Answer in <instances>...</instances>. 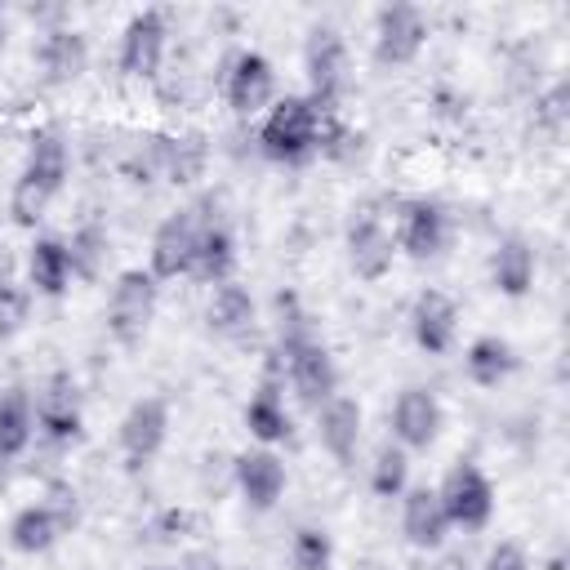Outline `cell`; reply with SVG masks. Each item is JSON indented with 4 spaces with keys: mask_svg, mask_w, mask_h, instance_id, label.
<instances>
[{
    "mask_svg": "<svg viewBox=\"0 0 570 570\" xmlns=\"http://www.w3.org/2000/svg\"><path fill=\"white\" fill-rule=\"evenodd\" d=\"M570 94H566V80H552L548 89L534 94V129H543L548 138H561L566 129V116H570Z\"/></svg>",
    "mask_w": 570,
    "mask_h": 570,
    "instance_id": "37",
    "label": "cell"
},
{
    "mask_svg": "<svg viewBox=\"0 0 570 570\" xmlns=\"http://www.w3.org/2000/svg\"><path fill=\"white\" fill-rule=\"evenodd\" d=\"M36 441V410H31V392L27 387H4L0 392V468L22 459Z\"/></svg>",
    "mask_w": 570,
    "mask_h": 570,
    "instance_id": "26",
    "label": "cell"
},
{
    "mask_svg": "<svg viewBox=\"0 0 570 570\" xmlns=\"http://www.w3.org/2000/svg\"><path fill=\"white\" fill-rule=\"evenodd\" d=\"M481 570H534V566H530V552H525L517 539H499V543L485 552Z\"/></svg>",
    "mask_w": 570,
    "mask_h": 570,
    "instance_id": "38",
    "label": "cell"
},
{
    "mask_svg": "<svg viewBox=\"0 0 570 570\" xmlns=\"http://www.w3.org/2000/svg\"><path fill=\"white\" fill-rule=\"evenodd\" d=\"M361 428H365V410L352 392H334L321 410H316V436L325 445V454L343 468L356 463V450H361Z\"/></svg>",
    "mask_w": 570,
    "mask_h": 570,
    "instance_id": "18",
    "label": "cell"
},
{
    "mask_svg": "<svg viewBox=\"0 0 570 570\" xmlns=\"http://www.w3.org/2000/svg\"><path fill=\"white\" fill-rule=\"evenodd\" d=\"M272 312H276V352L294 347V343H307V338H321L312 312L303 307V298H298L294 289H276Z\"/></svg>",
    "mask_w": 570,
    "mask_h": 570,
    "instance_id": "32",
    "label": "cell"
},
{
    "mask_svg": "<svg viewBox=\"0 0 570 570\" xmlns=\"http://www.w3.org/2000/svg\"><path fill=\"white\" fill-rule=\"evenodd\" d=\"M45 503L53 508V517H58L67 530L80 521V499H76L71 481H49V490H45Z\"/></svg>",
    "mask_w": 570,
    "mask_h": 570,
    "instance_id": "39",
    "label": "cell"
},
{
    "mask_svg": "<svg viewBox=\"0 0 570 570\" xmlns=\"http://www.w3.org/2000/svg\"><path fill=\"white\" fill-rule=\"evenodd\" d=\"M31 321V289L18 276H0V338L22 334Z\"/></svg>",
    "mask_w": 570,
    "mask_h": 570,
    "instance_id": "35",
    "label": "cell"
},
{
    "mask_svg": "<svg viewBox=\"0 0 570 570\" xmlns=\"http://www.w3.org/2000/svg\"><path fill=\"white\" fill-rule=\"evenodd\" d=\"M165 49H169V13L147 4V9L129 13V22L120 31L116 67L129 80H156L160 67H165Z\"/></svg>",
    "mask_w": 570,
    "mask_h": 570,
    "instance_id": "8",
    "label": "cell"
},
{
    "mask_svg": "<svg viewBox=\"0 0 570 570\" xmlns=\"http://www.w3.org/2000/svg\"><path fill=\"white\" fill-rule=\"evenodd\" d=\"M405 485H410V450H401V445L387 436V441L374 450V459H370V490H374L379 499H401Z\"/></svg>",
    "mask_w": 570,
    "mask_h": 570,
    "instance_id": "31",
    "label": "cell"
},
{
    "mask_svg": "<svg viewBox=\"0 0 570 570\" xmlns=\"http://www.w3.org/2000/svg\"><path fill=\"white\" fill-rule=\"evenodd\" d=\"M36 67H40V76L49 85L80 80L85 67H89V40H85V31L67 27V22L62 27H45L40 31V45H36Z\"/></svg>",
    "mask_w": 570,
    "mask_h": 570,
    "instance_id": "21",
    "label": "cell"
},
{
    "mask_svg": "<svg viewBox=\"0 0 570 570\" xmlns=\"http://www.w3.org/2000/svg\"><path fill=\"white\" fill-rule=\"evenodd\" d=\"M67 254H71V272L80 281H98L102 267H107V254H111V232L102 218H80L67 236Z\"/></svg>",
    "mask_w": 570,
    "mask_h": 570,
    "instance_id": "30",
    "label": "cell"
},
{
    "mask_svg": "<svg viewBox=\"0 0 570 570\" xmlns=\"http://www.w3.org/2000/svg\"><path fill=\"white\" fill-rule=\"evenodd\" d=\"M31 410H36V436L45 445L67 450L85 436V401H80V383L71 379V370H53L31 392Z\"/></svg>",
    "mask_w": 570,
    "mask_h": 570,
    "instance_id": "2",
    "label": "cell"
},
{
    "mask_svg": "<svg viewBox=\"0 0 570 570\" xmlns=\"http://www.w3.org/2000/svg\"><path fill=\"white\" fill-rule=\"evenodd\" d=\"M196 209H200V245H196L191 276L200 285H223L236 272V232L218 209L214 214H205V205H196Z\"/></svg>",
    "mask_w": 570,
    "mask_h": 570,
    "instance_id": "22",
    "label": "cell"
},
{
    "mask_svg": "<svg viewBox=\"0 0 570 570\" xmlns=\"http://www.w3.org/2000/svg\"><path fill=\"white\" fill-rule=\"evenodd\" d=\"M517 365H521V356L503 334H476L463 352V370L476 387H499L503 379L517 374Z\"/></svg>",
    "mask_w": 570,
    "mask_h": 570,
    "instance_id": "27",
    "label": "cell"
},
{
    "mask_svg": "<svg viewBox=\"0 0 570 570\" xmlns=\"http://www.w3.org/2000/svg\"><path fill=\"white\" fill-rule=\"evenodd\" d=\"M534 276H539V254L525 236L508 232L494 240L490 249V285L503 294V298H525L534 289Z\"/></svg>",
    "mask_w": 570,
    "mask_h": 570,
    "instance_id": "23",
    "label": "cell"
},
{
    "mask_svg": "<svg viewBox=\"0 0 570 570\" xmlns=\"http://www.w3.org/2000/svg\"><path fill=\"white\" fill-rule=\"evenodd\" d=\"M0 40H4V9H0Z\"/></svg>",
    "mask_w": 570,
    "mask_h": 570,
    "instance_id": "42",
    "label": "cell"
},
{
    "mask_svg": "<svg viewBox=\"0 0 570 570\" xmlns=\"http://www.w3.org/2000/svg\"><path fill=\"white\" fill-rule=\"evenodd\" d=\"M410 334H414L419 352L445 356L459 338V303L445 289H419L410 303Z\"/></svg>",
    "mask_w": 570,
    "mask_h": 570,
    "instance_id": "17",
    "label": "cell"
},
{
    "mask_svg": "<svg viewBox=\"0 0 570 570\" xmlns=\"http://www.w3.org/2000/svg\"><path fill=\"white\" fill-rule=\"evenodd\" d=\"M432 36V22L419 4H383L374 13V62L379 67H410Z\"/></svg>",
    "mask_w": 570,
    "mask_h": 570,
    "instance_id": "11",
    "label": "cell"
},
{
    "mask_svg": "<svg viewBox=\"0 0 570 570\" xmlns=\"http://www.w3.org/2000/svg\"><path fill=\"white\" fill-rule=\"evenodd\" d=\"M436 499H441V508H445V517H450V530L476 534V530H485L490 517H494V481H490L485 468L472 463V459H459V463L441 476Z\"/></svg>",
    "mask_w": 570,
    "mask_h": 570,
    "instance_id": "5",
    "label": "cell"
},
{
    "mask_svg": "<svg viewBox=\"0 0 570 570\" xmlns=\"http://www.w3.org/2000/svg\"><path fill=\"white\" fill-rule=\"evenodd\" d=\"M223 102L232 116H258L276 102V67L258 49H236L223 62Z\"/></svg>",
    "mask_w": 570,
    "mask_h": 570,
    "instance_id": "12",
    "label": "cell"
},
{
    "mask_svg": "<svg viewBox=\"0 0 570 570\" xmlns=\"http://www.w3.org/2000/svg\"><path fill=\"white\" fill-rule=\"evenodd\" d=\"M254 321H258V303H254V294L245 285H236V281L214 285V294L205 303V330L209 334H218V338H245L254 330Z\"/></svg>",
    "mask_w": 570,
    "mask_h": 570,
    "instance_id": "25",
    "label": "cell"
},
{
    "mask_svg": "<svg viewBox=\"0 0 570 570\" xmlns=\"http://www.w3.org/2000/svg\"><path fill=\"white\" fill-rule=\"evenodd\" d=\"M303 71H307V98L321 111H338V98L347 89V40H343V31L334 22L307 27Z\"/></svg>",
    "mask_w": 570,
    "mask_h": 570,
    "instance_id": "4",
    "label": "cell"
},
{
    "mask_svg": "<svg viewBox=\"0 0 570 570\" xmlns=\"http://www.w3.org/2000/svg\"><path fill=\"white\" fill-rule=\"evenodd\" d=\"M187 530H191V512L187 508H165L151 521V539L156 543H178V539H187Z\"/></svg>",
    "mask_w": 570,
    "mask_h": 570,
    "instance_id": "40",
    "label": "cell"
},
{
    "mask_svg": "<svg viewBox=\"0 0 570 570\" xmlns=\"http://www.w3.org/2000/svg\"><path fill=\"white\" fill-rule=\"evenodd\" d=\"M401 534L410 548L436 552L450 539V517L436 499V485H405L401 494Z\"/></svg>",
    "mask_w": 570,
    "mask_h": 570,
    "instance_id": "20",
    "label": "cell"
},
{
    "mask_svg": "<svg viewBox=\"0 0 570 570\" xmlns=\"http://www.w3.org/2000/svg\"><path fill=\"white\" fill-rule=\"evenodd\" d=\"M321 120L325 111L307 94H285L263 111L254 142L276 165H307L321 147Z\"/></svg>",
    "mask_w": 570,
    "mask_h": 570,
    "instance_id": "1",
    "label": "cell"
},
{
    "mask_svg": "<svg viewBox=\"0 0 570 570\" xmlns=\"http://www.w3.org/2000/svg\"><path fill=\"white\" fill-rule=\"evenodd\" d=\"M281 392H285V374H281V356L272 352L263 383H258L254 396L245 401V428H249V436H254L258 445H267V450L294 441V419H289Z\"/></svg>",
    "mask_w": 570,
    "mask_h": 570,
    "instance_id": "14",
    "label": "cell"
},
{
    "mask_svg": "<svg viewBox=\"0 0 570 570\" xmlns=\"http://www.w3.org/2000/svg\"><path fill=\"white\" fill-rule=\"evenodd\" d=\"M67 534V525L53 517V508L40 499V503H27L9 517V548L22 552V557H40L49 552L58 539Z\"/></svg>",
    "mask_w": 570,
    "mask_h": 570,
    "instance_id": "29",
    "label": "cell"
},
{
    "mask_svg": "<svg viewBox=\"0 0 570 570\" xmlns=\"http://www.w3.org/2000/svg\"><path fill=\"white\" fill-rule=\"evenodd\" d=\"M343 249H347V267L361 281H383L396 263V236L387 227V218L379 214V205H356L343 232Z\"/></svg>",
    "mask_w": 570,
    "mask_h": 570,
    "instance_id": "7",
    "label": "cell"
},
{
    "mask_svg": "<svg viewBox=\"0 0 570 570\" xmlns=\"http://www.w3.org/2000/svg\"><path fill=\"white\" fill-rule=\"evenodd\" d=\"M232 485L240 490V499L254 508V512H272L289 485V472H285V459L267 445H249L232 459Z\"/></svg>",
    "mask_w": 570,
    "mask_h": 570,
    "instance_id": "16",
    "label": "cell"
},
{
    "mask_svg": "<svg viewBox=\"0 0 570 570\" xmlns=\"http://www.w3.org/2000/svg\"><path fill=\"white\" fill-rule=\"evenodd\" d=\"M178 570H223V566H218L214 552H187V557L178 561Z\"/></svg>",
    "mask_w": 570,
    "mask_h": 570,
    "instance_id": "41",
    "label": "cell"
},
{
    "mask_svg": "<svg viewBox=\"0 0 570 570\" xmlns=\"http://www.w3.org/2000/svg\"><path fill=\"white\" fill-rule=\"evenodd\" d=\"M49 205H53V196L49 191H40L31 178H13V187H9V218H13V227H36L45 214H49Z\"/></svg>",
    "mask_w": 570,
    "mask_h": 570,
    "instance_id": "36",
    "label": "cell"
},
{
    "mask_svg": "<svg viewBox=\"0 0 570 570\" xmlns=\"http://www.w3.org/2000/svg\"><path fill=\"white\" fill-rule=\"evenodd\" d=\"M71 254L62 236H36L27 245V289L45 298H62L71 285Z\"/></svg>",
    "mask_w": 570,
    "mask_h": 570,
    "instance_id": "24",
    "label": "cell"
},
{
    "mask_svg": "<svg viewBox=\"0 0 570 570\" xmlns=\"http://www.w3.org/2000/svg\"><path fill=\"white\" fill-rule=\"evenodd\" d=\"M156 303H160V281L147 267L116 272L111 294H107V330H111V338L120 347L142 343V334H147V325L156 316Z\"/></svg>",
    "mask_w": 570,
    "mask_h": 570,
    "instance_id": "3",
    "label": "cell"
},
{
    "mask_svg": "<svg viewBox=\"0 0 570 570\" xmlns=\"http://www.w3.org/2000/svg\"><path fill=\"white\" fill-rule=\"evenodd\" d=\"M116 441H120V459L129 472H142L169 441V401L165 396H138L125 414H120V428H116Z\"/></svg>",
    "mask_w": 570,
    "mask_h": 570,
    "instance_id": "13",
    "label": "cell"
},
{
    "mask_svg": "<svg viewBox=\"0 0 570 570\" xmlns=\"http://www.w3.org/2000/svg\"><path fill=\"white\" fill-rule=\"evenodd\" d=\"M205 169H209V134H200V129L165 134V169H160L165 183L191 187L205 178Z\"/></svg>",
    "mask_w": 570,
    "mask_h": 570,
    "instance_id": "28",
    "label": "cell"
},
{
    "mask_svg": "<svg viewBox=\"0 0 570 570\" xmlns=\"http://www.w3.org/2000/svg\"><path fill=\"white\" fill-rule=\"evenodd\" d=\"M22 178H31L40 191L58 196L71 178V147L67 134L58 125H36L27 138V160H22Z\"/></svg>",
    "mask_w": 570,
    "mask_h": 570,
    "instance_id": "19",
    "label": "cell"
},
{
    "mask_svg": "<svg viewBox=\"0 0 570 570\" xmlns=\"http://www.w3.org/2000/svg\"><path fill=\"white\" fill-rule=\"evenodd\" d=\"M196 245H200V209H196V205H183V209L165 214V218H160V227L151 232L147 272H151L156 281H178V276H191Z\"/></svg>",
    "mask_w": 570,
    "mask_h": 570,
    "instance_id": "10",
    "label": "cell"
},
{
    "mask_svg": "<svg viewBox=\"0 0 570 570\" xmlns=\"http://www.w3.org/2000/svg\"><path fill=\"white\" fill-rule=\"evenodd\" d=\"M289 570H334V539L321 525H298L289 539Z\"/></svg>",
    "mask_w": 570,
    "mask_h": 570,
    "instance_id": "34",
    "label": "cell"
},
{
    "mask_svg": "<svg viewBox=\"0 0 570 570\" xmlns=\"http://www.w3.org/2000/svg\"><path fill=\"white\" fill-rule=\"evenodd\" d=\"M160 169H165V134H138L129 147H125V156H120V174L129 178V183H156L160 178Z\"/></svg>",
    "mask_w": 570,
    "mask_h": 570,
    "instance_id": "33",
    "label": "cell"
},
{
    "mask_svg": "<svg viewBox=\"0 0 570 570\" xmlns=\"http://www.w3.org/2000/svg\"><path fill=\"white\" fill-rule=\"evenodd\" d=\"M387 428H392V441L401 450H432L436 436H441V428H445V410H441L436 392H428V387H401L396 401H392Z\"/></svg>",
    "mask_w": 570,
    "mask_h": 570,
    "instance_id": "15",
    "label": "cell"
},
{
    "mask_svg": "<svg viewBox=\"0 0 570 570\" xmlns=\"http://www.w3.org/2000/svg\"><path fill=\"white\" fill-rule=\"evenodd\" d=\"M147 570H178V566H147Z\"/></svg>",
    "mask_w": 570,
    "mask_h": 570,
    "instance_id": "43",
    "label": "cell"
},
{
    "mask_svg": "<svg viewBox=\"0 0 570 570\" xmlns=\"http://www.w3.org/2000/svg\"><path fill=\"white\" fill-rule=\"evenodd\" d=\"M450 209L436 200V196H405L396 200V254H410L414 263H428V258H441L445 245H450Z\"/></svg>",
    "mask_w": 570,
    "mask_h": 570,
    "instance_id": "6",
    "label": "cell"
},
{
    "mask_svg": "<svg viewBox=\"0 0 570 570\" xmlns=\"http://www.w3.org/2000/svg\"><path fill=\"white\" fill-rule=\"evenodd\" d=\"M281 356V374L289 383V392L298 396L303 410H321L334 392H338V365H334V352L325 347V338H307V343H294Z\"/></svg>",
    "mask_w": 570,
    "mask_h": 570,
    "instance_id": "9",
    "label": "cell"
}]
</instances>
